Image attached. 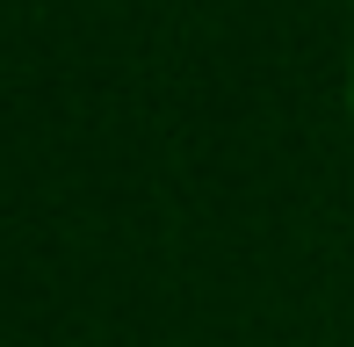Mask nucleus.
<instances>
[{"label":"nucleus","instance_id":"f257e3e1","mask_svg":"<svg viewBox=\"0 0 354 347\" xmlns=\"http://www.w3.org/2000/svg\"><path fill=\"white\" fill-rule=\"evenodd\" d=\"M347 94H354V73H347Z\"/></svg>","mask_w":354,"mask_h":347}]
</instances>
